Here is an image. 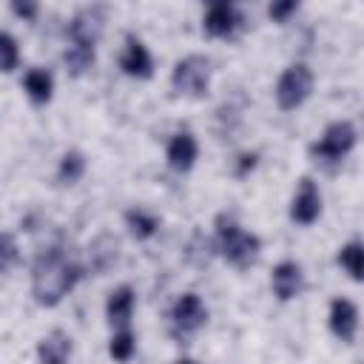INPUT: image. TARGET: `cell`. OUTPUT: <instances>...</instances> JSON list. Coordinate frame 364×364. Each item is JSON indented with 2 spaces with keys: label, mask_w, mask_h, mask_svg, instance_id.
Wrapping results in <instances>:
<instances>
[{
  "label": "cell",
  "mask_w": 364,
  "mask_h": 364,
  "mask_svg": "<svg viewBox=\"0 0 364 364\" xmlns=\"http://www.w3.org/2000/svg\"><path fill=\"white\" fill-rule=\"evenodd\" d=\"M71 336L65 330H51L37 344V361L40 364H68L71 358Z\"/></svg>",
  "instance_id": "5bb4252c"
},
{
  "label": "cell",
  "mask_w": 364,
  "mask_h": 364,
  "mask_svg": "<svg viewBox=\"0 0 364 364\" xmlns=\"http://www.w3.org/2000/svg\"><path fill=\"white\" fill-rule=\"evenodd\" d=\"M216 242H219L222 256L239 270H247L250 264H256V259L262 253L259 236L242 230L233 213H219L216 216Z\"/></svg>",
  "instance_id": "7a4b0ae2"
},
{
  "label": "cell",
  "mask_w": 364,
  "mask_h": 364,
  "mask_svg": "<svg viewBox=\"0 0 364 364\" xmlns=\"http://www.w3.org/2000/svg\"><path fill=\"white\" fill-rule=\"evenodd\" d=\"M85 173V156L80 151H65L63 159H60V168H57V176L63 185H74L80 182Z\"/></svg>",
  "instance_id": "44dd1931"
},
{
  "label": "cell",
  "mask_w": 364,
  "mask_h": 364,
  "mask_svg": "<svg viewBox=\"0 0 364 364\" xmlns=\"http://www.w3.org/2000/svg\"><path fill=\"white\" fill-rule=\"evenodd\" d=\"M131 310H134V290L131 284H119L117 290L108 293V301H105V316L111 324L128 330V321H131Z\"/></svg>",
  "instance_id": "9a60e30c"
},
{
  "label": "cell",
  "mask_w": 364,
  "mask_h": 364,
  "mask_svg": "<svg viewBox=\"0 0 364 364\" xmlns=\"http://www.w3.org/2000/svg\"><path fill=\"white\" fill-rule=\"evenodd\" d=\"M94 48H85V46H68L65 48V54H63V63H65V71L71 74V77H82L91 65H94Z\"/></svg>",
  "instance_id": "d6986e66"
},
{
  "label": "cell",
  "mask_w": 364,
  "mask_h": 364,
  "mask_svg": "<svg viewBox=\"0 0 364 364\" xmlns=\"http://www.w3.org/2000/svg\"><path fill=\"white\" fill-rule=\"evenodd\" d=\"M208 321V310L202 304V299L196 293H182L171 310V324H173V333L176 336H188V333H196L202 324Z\"/></svg>",
  "instance_id": "52a82bcc"
},
{
  "label": "cell",
  "mask_w": 364,
  "mask_h": 364,
  "mask_svg": "<svg viewBox=\"0 0 364 364\" xmlns=\"http://www.w3.org/2000/svg\"><path fill=\"white\" fill-rule=\"evenodd\" d=\"M125 225H128V230H131L134 239H151V236L159 230V219H156L154 213L142 210V208L125 210Z\"/></svg>",
  "instance_id": "e0dca14e"
},
{
  "label": "cell",
  "mask_w": 364,
  "mask_h": 364,
  "mask_svg": "<svg viewBox=\"0 0 364 364\" xmlns=\"http://www.w3.org/2000/svg\"><path fill=\"white\" fill-rule=\"evenodd\" d=\"M239 23H242V17H239L236 6H230V3H210L208 11H205L202 28H205L208 37H230Z\"/></svg>",
  "instance_id": "8fae6325"
},
{
  "label": "cell",
  "mask_w": 364,
  "mask_h": 364,
  "mask_svg": "<svg viewBox=\"0 0 364 364\" xmlns=\"http://www.w3.org/2000/svg\"><path fill=\"white\" fill-rule=\"evenodd\" d=\"M119 68L128 74V77H136V80H148L154 74V60L148 54V48L142 46L139 37L128 34L125 37V48H122V57H119Z\"/></svg>",
  "instance_id": "9c48e42d"
},
{
  "label": "cell",
  "mask_w": 364,
  "mask_h": 364,
  "mask_svg": "<svg viewBox=\"0 0 364 364\" xmlns=\"http://www.w3.org/2000/svg\"><path fill=\"white\" fill-rule=\"evenodd\" d=\"M134 347H136L134 333H131V330H119V333H114L111 341H108V355H111L114 361H128V358L134 355Z\"/></svg>",
  "instance_id": "7402d4cb"
},
{
  "label": "cell",
  "mask_w": 364,
  "mask_h": 364,
  "mask_svg": "<svg viewBox=\"0 0 364 364\" xmlns=\"http://www.w3.org/2000/svg\"><path fill=\"white\" fill-rule=\"evenodd\" d=\"M176 364H196V361H191V358H182V361H176Z\"/></svg>",
  "instance_id": "83f0119b"
},
{
  "label": "cell",
  "mask_w": 364,
  "mask_h": 364,
  "mask_svg": "<svg viewBox=\"0 0 364 364\" xmlns=\"http://www.w3.org/2000/svg\"><path fill=\"white\" fill-rule=\"evenodd\" d=\"M171 85L182 97H205L210 85V60L205 54H188L182 57L171 71Z\"/></svg>",
  "instance_id": "3957f363"
},
{
  "label": "cell",
  "mask_w": 364,
  "mask_h": 364,
  "mask_svg": "<svg viewBox=\"0 0 364 364\" xmlns=\"http://www.w3.org/2000/svg\"><path fill=\"white\" fill-rule=\"evenodd\" d=\"M256 159H259V154H256V151H245V154H239L236 176H245L247 171H253V168H256Z\"/></svg>",
  "instance_id": "484cf974"
},
{
  "label": "cell",
  "mask_w": 364,
  "mask_h": 364,
  "mask_svg": "<svg viewBox=\"0 0 364 364\" xmlns=\"http://www.w3.org/2000/svg\"><path fill=\"white\" fill-rule=\"evenodd\" d=\"M23 88H26V94H28L31 102L46 105V102L51 100L54 80H51V74H48L46 68H28L26 77H23Z\"/></svg>",
  "instance_id": "2e32d148"
},
{
  "label": "cell",
  "mask_w": 364,
  "mask_h": 364,
  "mask_svg": "<svg viewBox=\"0 0 364 364\" xmlns=\"http://www.w3.org/2000/svg\"><path fill=\"white\" fill-rule=\"evenodd\" d=\"M117 250H119V242L114 236H102V242L97 239L91 245V264H94V270H100V273L108 270L117 262Z\"/></svg>",
  "instance_id": "ffe728a7"
},
{
  "label": "cell",
  "mask_w": 364,
  "mask_h": 364,
  "mask_svg": "<svg viewBox=\"0 0 364 364\" xmlns=\"http://www.w3.org/2000/svg\"><path fill=\"white\" fill-rule=\"evenodd\" d=\"M0 51H3V71L11 74L17 68V40L9 31L0 34Z\"/></svg>",
  "instance_id": "603a6c76"
},
{
  "label": "cell",
  "mask_w": 364,
  "mask_h": 364,
  "mask_svg": "<svg viewBox=\"0 0 364 364\" xmlns=\"http://www.w3.org/2000/svg\"><path fill=\"white\" fill-rule=\"evenodd\" d=\"M310 91H313V71L304 63L287 65L276 80V102L282 111L299 108L310 97Z\"/></svg>",
  "instance_id": "277c9868"
},
{
  "label": "cell",
  "mask_w": 364,
  "mask_h": 364,
  "mask_svg": "<svg viewBox=\"0 0 364 364\" xmlns=\"http://www.w3.org/2000/svg\"><path fill=\"white\" fill-rule=\"evenodd\" d=\"M330 330L338 341L350 344L358 330V310L350 299H333L330 304Z\"/></svg>",
  "instance_id": "7c38bea8"
},
{
  "label": "cell",
  "mask_w": 364,
  "mask_h": 364,
  "mask_svg": "<svg viewBox=\"0 0 364 364\" xmlns=\"http://www.w3.org/2000/svg\"><path fill=\"white\" fill-rule=\"evenodd\" d=\"M353 145H355V128L347 119H338V122H330L324 128L321 139L310 145V154L316 159H321V162H336L344 154H350Z\"/></svg>",
  "instance_id": "5b68a950"
},
{
  "label": "cell",
  "mask_w": 364,
  "mask_h": 364,
  "mask_svg": "<svg viewBox=\"0 0 364 364\" xmlns=\"http://www.w3.org/2000/svg\"><path fill=\"white\" fill-rule=\"evenodd\" d=\"M3 264H0V270L3 273H9L11 270V264H14V259H17V245H14V236L11 233H3Z\"/></svg>",
  "instance_id": "cb8c5ba5"
},
{
  "label": "cell",
  "mask_w": 364,
  "mask_h": 364,
  "mask_svg": "<svg viewBox=\"0 0 364 364\" xmlns=\"http://www.w3.org/2000/svg\"><path fill=\"white\" fill-rule=\"evenodd\" d=\"M299 9V3L296 0H284V3H273L270 9H267V14H270V20H276V23H284L293 11Z\"/></svg>",
  "instance_id": "d4e9b609"
},
{
  "label": "cell",
  "mask_w": 364,
  "mask_h": 364,
  "mask_svg": "<svg viewBox=\"0 0 364 364\" xmlns=\"http://www.w3.org/2000/svg\"><path fill=\"white\" fill-rule=\"evenodd\" d=\"M82 279V264L68 256L63 245H51L34 259L31 267V296L43 307H54L63 301L68 290Z\"/></svg>",
  "instance_id": "6da1fadb"
},
{
  "label": "cell",
  "mask_w": 364,
  "mask_h": 364,
  "mask_svg": "<svg viewBox=\"0 0 364 364\" xmlns=\"http://www.w3.org/2000/svg\"><path fill=\"white\" fill-rule=\"evenodd\" d=\"M301 282H304V276H301V264H299V262L284 259V262H279V264L273 267L270 287H273V293H276L279 301H290V299H296L299 290H301Z\"/></svg>",
  "instance_id": "30bf717a"
},
{
  "label": "cell",
  "mask_w": 364,
  "mask_h": 364,
  "mask_svg": "<svg viewBox=\"0 0 364 364\" xmlns=\"http://www.w3.org/2000/svg\"><path fill=\"white\" fill-rule=\"evenodd\" d=\"M338 264L350 273V279L364 282V245L361 242H347L338 250Z\"/></svg>",
  "instance_id": "ac0fdd59"
},
{
  "label": "cell",
  "mask_w": 364,
  "mask_h": 364,
  "mask_svg": "<svg viewBox=\"0 0 364 364\" xmlns=\"http://www.w3.org/2000/svg\"><path fill=\"white\" fill-rule=\"evenodd\" d=\"M196 156H199V145H196V136L191 131H179V134L171 136V142H168V165L173 171H179V173L191 171Z\"/></svg>",
  "instance_id": "4fadbf2b"
},
{
  "label": "cell",
  "mask_w": 364,
  "mask_h": 364,
  "mask_svg": "<svg viewBox=\"0 0 364 364\" xmlns=\"http://www.w3.org/2000/svg\"><path fill=\"white\" fill-rule=\"evenodd\" d=\"M105 28V6H85L80 9L68 23V40L74 46L94 48Z\"/></svg>",
  "instance_id": "8992f818"
},
{
  "label": "cell",
  "mask_w": 364,
  "mask_h": 364,
  "mask_svg": "<svg viewBox=\"0 0 364 364\" xmlns=\"http://www.w3.org/2000/svg\"><path fill=\"white\" fill-rule=\"evenodd\" d=\"M321 213V193H318V185L310 179V176H301L299 179V188H296V196L290 202V219L299 222V225H313Z\"/></svg>",
  "instance_id": "ba28073f"
},
{
  "label": "cell",
  "mask_w": 364,
  "mask_h": 364,
  "mask_svg": "<svg viewBox=\"0 0 364 364\" xmlns=\"http://www.w3.org/2000/svg\"><path fill=\"white\" fill-rule=\"evenodd\" d=\"M11 11L17 17H23V20H34L37 17V3H20V0H14L11 3Z\"/></svg>",
  "instance_id": "4316f807"
}]
</instances>
